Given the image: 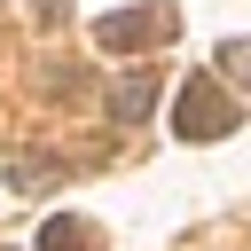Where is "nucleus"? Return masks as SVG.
Segmentation results:
<instances>
[{"label": "nucleus", "instance_id": "nucleus-1", "mask_svg": "<svg viewBox=\"0 0 251 251\" xmlns=\"http://www.w3.org/2000/svg\"><path fill=\"white\" fill-rule=\"evenodd\" d=\"M173 133H180V141H220V133H235V102H227V86H220L212 71L180 78V94H173Z\"/></svg>", "mask_w": 251, "mask_h": 251}, {"label": "nucleus", "instance_id": "nucleus-4", "mask_svg": "<svg viewBox=\"0 0 251 251\" xmlns=\"http://www.w3.org/2000/svg\"><path fill=\"white\" fill-rule=\"evenodd\" d=\"M149 102H157V78H149V71H133V78H118V86H110V110H118L126 126H133V118H149Z\"/></svg>", "mask_w": 251, "mask_h": 251}, {"label": "nucleus", "instance_id": "nucleus-5", "mask_svg": "<svg viewBox=\"0 0 251 251\" xmlns=\"http://www.w3.org/2000/svg\"><path fill=\"white\" fill-rule=\"evenodd\" d=\"M220 63H227L235 78H251V39H227V47H220Z\"/></svg>", "mask_w": 251, "mask_h": 251}, {"label": "nucleus", "instance_id": "nucleus-2", "mask_svg": "<svg viewBox=\"0 0 251 251\" xmlns=\"http://www.w3.org/2000/svg\"><path fill=\"white\" fill-rule=\"evenodd\" d=\"M180 31V8L173 0H141V8H118V16H102V47H118V55H133V47H157V39H173Z\"/></svg>", "mask_w": 251, "mask_h": 251}, {"label": "nucleus", "instance_id": "nucleus-3", "mask_svg": "<svg viewBox=\"0 0 251 251\" xmlns=\"http://www.w3.org/2000/svg\"><path fill=\"white\" fill-rule=\"evenodd\" d=\"M39 251H102V235H94V220H78V212H55V220L39 227Z\"/></svg>", "mask_w": 251, "mask_h": 251}]
</instances>
